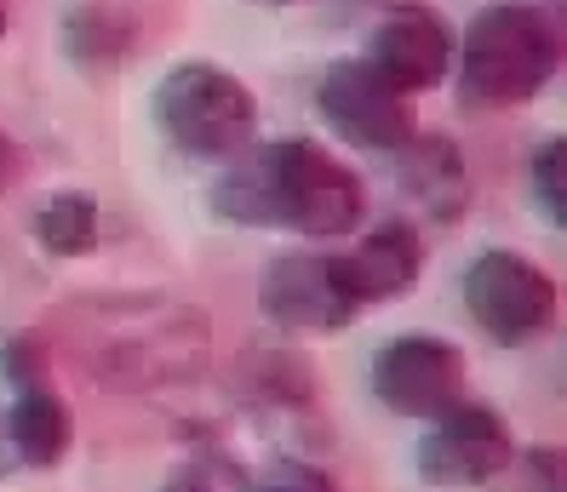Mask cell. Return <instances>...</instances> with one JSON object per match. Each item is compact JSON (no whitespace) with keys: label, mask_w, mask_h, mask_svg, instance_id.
Masks as SVG:
<instances>
[{"label":"cell","mask_w":567,"mask_h":492,"mask_svg":"<svg viewBox=\"0 0 567 492\" xmlns=\"http://www.w3.org/2000/svg\"><path fill=\"white\" fill-rule=\"evenodd\" d=\"M7 178H12V144L0 138V184H7Z\"/></svg>","instance_id":"cell-17"},{"label":"cell","mask_w":567,"mask_h":492,"mask_svg":"<svg viewBox=\"0 0 567 492\" xmlns=\"http://www.w3.org/2000/svg\"><path fill=\"white\" fill-rule=\"evenodd\" d=\"M0 360H7V378H18V384L35 389V378H41V349L29 344V338H12L7 349H0Z\"/></svg>","instance_id":"cell-16"},{"label":"cell","mask_w":567,"mask_h":492,"mask_svg":"<svg viewBox=\"0 0 567 492\" xmlns=\"http://www.w3.org/2000/svg\"><path fill=\"white\" fill-rule=\"evenodd\" d=\"M408 189L424 201V212H436V218H453L464 207V195H471V178H464V160L453 144L442 138H408Z\"/></svg>","instance_id":"cell-13"},{"label":"cell","mask_w":567,"mask_h":492,"mask_svg":"<svg viewBox=\"0 0 567 492\" xmlns=\"http://www.w3.org/2000/svg\"><path fill=\"white\" fill-rule=\"evenodd\" d=\"M258 304L270 321L305 326V333H339L355 315V304L339 292V281H332V264L327 258H310V252L276 258L264 286H258Z\"/></svg>","instance_id":"cell-10"},{"label":"cell","mask_w":567,"mask_h":492,"mask_svg":"<svg viewBox=\"0 0 567 492\" xmlns=\"http://www.w3.org/2000/svg\"><path fill=\"white\" fill-rule=\"evenodd\" d=\"M218 212L241 223H287L298 235H350L361 223V178L321 144L281 138L247 172L218 184Z\"/></svg>","instance_id":"cell-2"},{"label":"cell","mask_w":567,"mask_h":492,"mask_svg":"<svg viewBox=\"0 0 567 492\" xmlns=\"http://www.w3.org/2000/svg\"><path fill=\"white\" fill-rule=\"evenodd\" d=\"M533 189H539L545 212L561 223L567 218V195H561V144H545L539 160H533Z\"/></svg>","instance_id":"cell-15"},{"label":"cell","mask_w":567,"mask_h":492,"mask_svg":"<svg viewBox=\"0 0 567 492\" xmlns=\"http://www.w3.org/2000/svg\"><path fill=\"white\" fill-rule=\"evenodd\" d=\"M316 104L332 121V133L350 138L355 149H408V138L419 133L408 92H395L367 57L332 63V70L321 75Z\"/></svg>","instance_id":"cell-6"},{"label":"cell","mask_w":567,"mask_h":492,"mask_svg":"<svg viewBox=\"0 0 567 492\" xmlns=\"http://www.w3.org/2000/svg\"><path fill=\"white\" fill-rule=\"evenodd\" d=\"M166 492H207V486H202V481H173Z\"/></svg>","instance_id":"cell-18"},{"label":"cell","mask_w":567,"mask_h":492,"mask_svg":"<svg viewBox=\"0 0 567 492\" xmlns=\"http://www.w3.org/2000/svg\"><path fill=\"white\" fill-rule=\"evenodd\" d=\"M511 452H516V441L493 407L453 401L442 418H430V436L419 447V475L436 486H476L505 470Z\"/></svg>","instance_id":"cell-7"},{"label":"cell","mask_w":567,"mask_h":492,"mask_svg":"<svg viewBox=\"0 0 567 492\" xmlns=\"http://www.w3.org/2000/svg\"><path fill=\"white\" fill-rule=\"evenodd\" d=\"M464 304L493 344H527L556 321V281L516 252H482L464 275Z\"/></svg>","instance_id":"cell-5"},{"label":"cell","mask_w":567,"mask_h":492,"mask_svg":"<svg viewBox=\"0 0 567 492\" xmlns=\"http://www.w3.org/2000/svg\"><path fill=\"white\" fill-rule=\"evenodd\" d=\"M155 121L184 155H236L252 138V92L218 63H178L155 92Z\"/></svg>","instance_id":"cell-4"},{"label":"cell","mask_w":567,"mask_h":492,"mask_svg":"<svg viewBox=\"0 0 567 492\" xmlns=\"http://www.w3.org/2000/svg\"><path fill=\"white\" fill-rule=\"evenodd\" d=\"M373 389L402 418H442L464 401V355L447 338H395L373 360Z\"/></svg>","instance_id":"cell-8"},{"label":"cell","mask_w":567,"mask_h":492,"mask_svg":"<svg viewBox=\"0 0 567 492\" xmlns=\"http://www.w3.org/2000/svg\"><path fill=\"white\" fill-rule=\"evenodd\" d=\"M0 35H7V7H0Z\"/></svg>","instance_id":"cell-19"},{"label":"cell","mask_w":567,"mask_h":492,"mask_svg":"<svg viewBox=\"0 0 567 492\" xmlns=\"http://www.w3.org/2000/svg\"><path fill=\"white\" fill-rule=\"evenodd\" d=\"M63 321L86 373L110 389H161L207 367V315L178 299H86Z\"/></svg>","instance_id":"cell-1"},{"label":"cell","mask_w":567,"mask_h":492,"mask_svg":"<svg viewBox=\"0 0 567 492\" xmlns=\"http://www.w3.org/2000/svg\"><path fill=\"white\" fill-rule=\"evenodd\" d=\"M7 441L29 470H52L63 464V452L75 441V418L47 389H23V401L7 412Z\"/></svg>","instance_id":"cell-12"},{"label":"cell","mask_w":567,"mask_h":492,"mask_svg":"<svg viewBox=\"0 0 567 492\" xmlns=\"http://www.w3.org/2000/svg\"><path fill=\"white\" fill-rule=\"evenodd\" d=\"M35 235L58 258H86L97 247V207H92V195H58V201H47L41 218H35Z\"/></svg>","instance_id":"cell-14"},{"label":"cell","mask_w":567,"mask_h":492,"mask_svg":"<svg viewBox=\"0 0 567 492\" xmlns=\"http://www.w3.org/2000/svg\"><path fill=\"white\" fill-rule=\"evenodd\" d=\"M339 292L361 310V304H390L419 281L424 270V241L413 223H379L344 252V258H327Z\"/></svg>","instance_id":"cell-9"},{"label":"cell","mask_w":567,"mask_h":492,"mask_svg":"<svg viewBox=\"0 0 567 492\" xmlns=\"http://www.w3.org/2000/svg\"><path fill=\"white\" fill-rule=\"evenodd\" d=\"M270 492H298V486H270Z\"/></svg>","instance_id":"cell-20"},{"label":"cell","mask_w":567,"mask_h":492,"mask_svg":"<svg viewBox=\"0 0 567 492\" xmlns=\"http://www.w3.org/2000/svg\"><path fill=\"white\" fill-rule=\"evenodd\" d=\"M447 57H453V41H447L442 18L402 7L373 29V57L367 63H373L395 92H424L447 75Z\"/></svg>","instance_id":"cell-11"},{"label":"cell","mask_w":567,"mask_h":492,"mask_svg":"<svg viewBox=\"0 0 567 492\" xmlns=\"http://www.w3.org/2000/svg\"><path fill=\"white\" fill-rule=\"evenodd\" d=\"M561 63V35L556 23L527 7V0H498L471 18L464 35V97L487 109L527 104Z\"/></svg>","instance_id":"cell-3"}]
</instances>
